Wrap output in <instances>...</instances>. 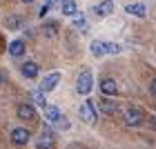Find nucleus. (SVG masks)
<instances>
[{
  "instance_id": "18",
  "label": "nucleus",
  "mask_w": 156,
  "mask_h": 149,
  "mask_svg": "<svg viewBox=\"0 0 156 149\" xmlns=\"http://www.w3.org/2000/svg\"><path fill=\"white\" fill-rule=\"evenodd\" d=\"M60 11L65 13V16H76L78 13V7L74 0H60Z\"/></svg>"
},
{
  "instance_id": "13",
  "label": "nucleus",
  "mask_w": 156,
  "mask_h": 149,
  "mask_svg": "<svg viewBox=\"0 0 156 149\" xmlns=\"http://www.w3.org/2000/svg\"><path fill=\"white\" fill-rule=\"evenodd\" d=\"M114 11V0H103V2H98L94 7V13L96 16H109V13Z\"/></svg>"
},
{
  "instance_id": "24",
  "label": "nucleus",
  "mask_w": 156,
  "mask_h": 149,
  "mask_svg": "<svg viewBox=\"0 0 156 149\" xmlns=\"http://www.w3.org/2000/svg\"><path fill=\"white\" fill-rule=\"evenodd\" d=\"M2 85H5V74L0 71V87H2Z\"/></svg>"
},
{
  "instance_id": "5",
  "label": "nucleus",
  "mask_w": 156,
  "mask_h": 149,
  "mask_svg": "<svg viewBox=\"0 0 156 149\" xmlns=\"http://www.w3.org/2000/svg\"><path fill=\"white\" fill-rule=\"evenodd\" d=\"M78 113H80V118H83L87 125H96V111H94L91 100H85V102L80 105V109H78Z\"/></svg>"
},
{
  "instance_id": "16",
  "label": "nucleus",
  "mask_w": 156,
  "mask_h": 149,
  "mask_svg": "<svg viewBox=\"0 0 156 149\" xmlns=\"http://www.w3.org/2000/svg\"><path fill=\"white\" fill-rule=\"evenodd\" d=\"M125 9H127L129 16H136V18H145V13H147L145 5H140V2H132V5H127Z\"/></svg>"
},
{
  "instance_id": "6",
  "label": "nucleus",
  "mask_w": 156,
  "mask_h": 149,
  "mask_svg": "<svg viewBox=\"0 0 156 149\" xmlns=\"http://www.w3.org/2000/svg\"><path fill=\"white\" fill-rule=\"evenodd\" d=\"M16 116L20 120L31 123V120H36V109H34V105H18L16 107Z\"/></svg>"
},
{
  "instance_id": "21",
  "label": "nucleus",
  "mask_w": 156,
  "mask_h": 149,
  "mask_svg": "<svg viewBox=\"0 0 156 149\" xmlns=\"http://www.w3.org/2000/svg\"><path fill=\"white\" fill-rule=\"evenodd\" d=\"M51 2H54V0H47V2H45V5H42V9H40V13H38V16H40V18H45V16H47V13H49V9H51Z\"/></svg>"
},
{
  "instance_id": "20",
  "label": "nucleus",
  "mask_w": 156,
  "mask_h": 149,
  "mask_svg": "<svg viewBox=\"0 0 156 149\" xmlns=\"http://www.w3.org/2000/svg\"><path fill=\"white\" fill-rule=\"evenodd\" d=\"M31 98H34V102H38L42 109H45V105H47V96H45V91L42 89H36V91H31Z\"/></svg>"
},
{
  "instance_id": "7",
  "label": "nucleus",
  "mask_w": 156,
  "mask_h": 149,
  "mask_svg": "<svg viewBox=\"0 0 156 149\" xmlns=\"http://www.w3.org/2000/svg\"><path fill=\"white\" fill-rule=\"evenodd\" d=\"M98 109H101V113H105V116H116L118 113V105L114 100H109V96H105L101 102H98Z\"/></svg>"
},
{
  "instance_id": "1",
  "label": "nucleus",
  "mask_w": 156,
  "mask_h": 149,
  "mask_svg": "<svg viewBox=\"0 0 156 149\" xmlns=\"http://www.w3.org/2000/svg\"><path fill=\"white\" fill-rule=\"evenodd\" d=\"M91 87H94V78H91V71L89 69H83V74L78 76V80H76V91L80 96H87Z\"/></svg>"
},
{
  "instance_id": "22",
  "label": "nucleus",
  "mask_w": 156,
  "mask_h": 149,
  "mask_svg": "<svg viewBox=\"0 0 156 149\" xmlns=\"http://www.w3.org/2000/svg\"><path fill=\"white\" fill-rule=\"evenodd\" d=\"M107 54H120V45H114V42H107Z\"/></svg>"
},
{
  "instance_id": "25",
  "label": "nucleus",
  "mask_w": 156,
  "mask_h": 149,
  "mask_svg": "<svg viewBox=\"0 0 156 149\" xmlns=\"http://www.w3.org/2000/svg\"><path fill=\"white\" fill-rule=\"evenodd\" d=\"M20 2H25V5H31V2H36V0H20Z\"/></svg>"
},
{
  "instance_id": "15",
  "label": "nucleus",
  "mask_w": 156,
  "mask_h": 149,
  "mask_svg": "<svg viewBox=\"0 0 156 149\" xmlns=\"http://www.w3.org/2000/svg\"><path fill=\"white\" fill-rule=\"evenodd\" d=\"M62 118V113L58 107H54V105H45V120H49V123H58V120Z\"/></svg>"
},
{
  "instance_id": "14",
  "label": "nucleus",
  "mask_w": 156,
  "mask_h": 149,
  "mask_svg": "<svg viewBox=\"0 0 156 149\" xmlns=\"http://www.w3.org/2000/svg\"><path fill=\"white\" fill-rule=\"evenodd\" d=\"M42 33H45L49 40H54L56 36H58V23H56V20H45V25H42Z\"/></svg>"
},
{
  "instance_id": "9",
  "label": "nucleus",
  "mask_w": 156,
  "mask_h": 149,
  "mask_svg": "<svg viewBox=\"0 0 156 149\" xmlns=\"http://www.w3.org/2000/svg\"><path fill=\"white\" fill-rule=\"evenodd\" d=\"M38 71H40V67L36 65L34 60H27V62H23V67H20V74H23L25 78H38Z\"/></svg>"
},
{
  "instance_id": "23",
  "label": "nucleus",
  "mask_w": 156,
  "mask_h": 149,
  "mask_svg": "<svg viewBox=\"0 0 156 149\" xmlns=\"http://www.w3.org/2000/svg\"><path fill=\"white\" fill-rule=\"evenodd\" d=\"M152 94L156 96V78H154V80H152Z\"/></svg>"
},
{
  "instance_id": "3",
  "label": "nucleus",
  "mask_w": 156,
  "mask_h": 149,
  "mask_svg": "<svg viewBox=\"0 0 156 149\" xmlns=\"http://www.w3.org/2000/svg\"><path fill=\"white\" fill-rule=\"evenodd\" d=\"M31 140V131L27 129V127H16V129H11V143L13 145H27Z\"/></svg>"
},
{
  "instance_id": "17",
  "label": "nucleus",
  "mask_w": 156,
  "mask_h": 149,
  "mask_svg": "<svg viewBox=\"0 0 156 149\" xmlns=\"http://www.w3.org/2000/svg\"><path fill=\"white\" fill-rule=\"evenodd\" d=\"M89 49H91V54H94L96 58H101V56L107 54V42H103V40H94V42L89 45Z\"/></svg>"
},
{
  "instance_id": "8",
  "label": "nucleus",
  "mask_w": 156,
  "mask_h": 149,
  "mask_svg": "<svg viewBox=\"0 0 156 149\" xmlns=\"http://www.w3.org/2000/svg\"><path fill=\"white\" fill-rule=\"evenodd\" d=\"M25 51H27L25 40L16 38V40H11V42H9V56H13V58H23V56H25Z\"/></svg>"
},
{
  "instance_id": "19",
  "label": "nucleus",
  "mask_w": 156,
  "mask_h": 149,
  "mask_svg": "<svg viewBox=\"0 0 156 149\" xmlns=\"http://www.w3.org/2000/svg\"><path fill=\"white\" fill-rule=\"evenodd\" d=\"M72 25H74V29H76V31H80V33H85V31L89 29V27H87V18H85L83 13H80V16L76 13V16H74V23H72Z\"/></svg>"
},
{
  "instance_id": "2",
  "label": "nucleus",
  "mask_w": 156,
  "mask_h": 149,
  "mask_svg": "<svg viewBox=\"0 0 156 149\" xmlns=\"http://www.w3.org/2000/svg\"><path fill=\"white\" fill-rule=\"evenodd\" d=\"M123 120H125L127 127H140L143 120H145V116H143V111H140L138 107H129V109H125Z\"/></svg>"
},
{
  "instance_id": "10",
  "label": "nucleus",
  "mask_w": 156,
  "mask_h": 149,
  "mask_svg": "<svg viewBox=\"0 0 156 149\" xmlns=\"http://www.w3.org/2000/svg\"><path fill=\"white\" fill-rule=\"evenodd\" d=\"M5 25H7V29H11V31H18L20 27L25 25V18L20 16V13H9L5 20Z\"/></svg>"
},
{
  "instance_id": "12",
  "label": "nucleus",
  "mask_w": 156,
  "mask_h": 149,
  "mask_svg": "<svg viewBox=\"0 0 156 149\" xmlns=\"http://www.w3.org/2000/svg\"><path fill=\"white\" fill-rule=\"evenodd\" d=\"M36 147H38V149H49V147H54V136H51V129H49V127L42 131V136L36 140Z\"/></svg>"
},
{
  "instance_id": "4",
  "label": "nucleus",
  "mask_w": 156,
  "mask_h": 149,
  "mask_svg": "<svg viewBox=\"0 0 156 149\" xmlns=\"http://www.w3.org/2000/svg\"><path fill=\"white\" fill-rule=\"evenodd\" d=\"M58 82H60V71H51V74H47L45 78H42L40 89L45 91V94H49V91H54L56 87H58Z\"/></svg>"
},
{
  "instance_id": "11",
  "label": "nucleus",
  "mask_w": 156,
  "mask_h": 149,
  "mask_svg": "<svg viewBox=\"0 0 156 149\" xmlns=\"http://www.w3.org/2000/svg\"><path fill=\"white\" fill-rule=\"evenodd\" d=\"M101 91H103V96H116V91H118L116 80H112V78H103V80H101Z\"/></svg>"
}]
</instances>
